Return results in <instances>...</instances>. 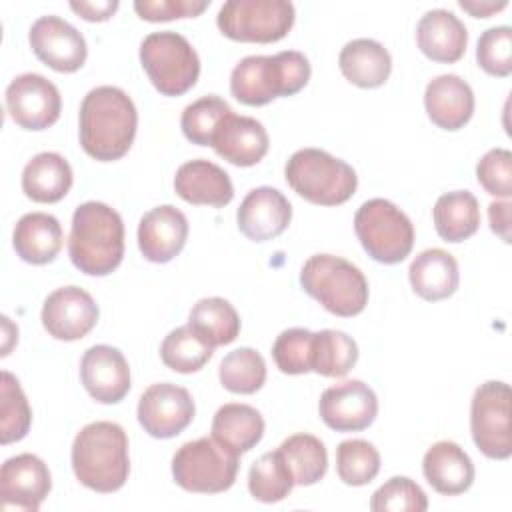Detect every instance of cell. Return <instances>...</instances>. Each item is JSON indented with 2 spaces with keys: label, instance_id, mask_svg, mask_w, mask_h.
Returning a JSON list of instances; mask_svg holds the SVG:
<instances>
[{
  "label": "cell",
  "instance_id": "obj_38",
  "mask_svg": "<svg viewBox=\"0 0 512 512\" xmlns=\"http://www.w3.org/2000/svg\"><path fill=\"white\" fill-rule=\"evenodd\" d=\"M336 472L348 486H364L380 472V454L368 440H344L336 448Z\"/></svg>",
  "mask_w": 512,
  "mask_h": 512
},
{
  "label": "cell",
  "instance_id": "obj_32",
  "mask_svg": "<svg viewBox=\"0 0 512 512\" xmlns=\"http://www.w3.org/2000/svg\"><path fill=\"white\" fill-rule=\"evenodd\" d=\"M188 324L210 344L224 346L238 338L240 316L234 306L218 296L198 300L188 316Z\"/></svg>",
  "mask_w": 512,
  "mask_h": 512
},
{
  "label": "cell",
  "instance_id": "obj_30",
  "mask_svg": "<svg viewBox=\"0 0 512 512\" xmlns=\"http://www.w3.org/2000/svg\"><path fill=\"white\" fill-rule=\"evenodd\" d=\"M436 232L446 242H462L480 226V206L472 192L454 190L442 194L432 210Z\"/></svg>",
  "mask_w": 512,
  "mask_h": 512
},
{
  "label": "cell",
  "instance_id": "obj_28",
  "mask_svg": "<svg viewBox=\"0 0 512 512\" xmlns=\"http://www.w3.org/2000/svg\"><path fill=\"white\" fill-rule=\"evenodd\" d=\"M338 66L344 78L354 86L378 88L390 76L392 58L380 42L372 38H356L340 50Z\"/></svg>",
  "mask_w": 512,
  "mask_h": 512
},
{
  "label": "cell",
  "instance_id": "obj_41",
  "mask_svg": "<svg viewBox=\"0 0 512 512\" xmlns=\"http://www.w3.org/2000/svg\"><path fill=\"white\" fill-rule=\"evenodd\" d=\"M314 332L306 328H288L278 334L272 346V358L284 374H306L312 370Z\"/></svg>",
  "mask_w": 512,
  "mask_h": 512
},
{
  "label": "cell",
  "instance_id": "obj_43",
  "mask_svg": "<svg viewBox=\"0 0 512 512\" xmlns=\"http://www.w3.org/2000/svg\"><path fill=\"white\" fill-rule=\"evenodd\" d=\"M478 66L490 76L506 78L512 72V28L494 26L480 34L476 46Z\"/></svg>",
  "mask_w": 512,
  "mask_h": 512
},
{
  "label": "cell",
  "instance_id": "obj_21",
  "mask_svg": "<svg viewBox=\"0 0 512 512\" xmlns=\"http://www.w3.org/2000/svg\"><path fill=\"white\" fill-rule=\"evenodd\" d=\"M268 144V132L256 118L232 112L220 122L212 138V148L220 158L244 168L258 164L266 156Z\"/></svg>",
  "mask_w": 512,
  "mask_h": 512
},
{
  "label": "cell",
  "instance_id": "obj_5",
  "mask_svg": "<svg viewBox=\"0 0 512 512\" xmlns=\"http://www.w3.org/2000/svg\"><path fill=\"white\" fill-rule=\"evenodd\" d=\"M300 284L334 316H356L368 304V282L362 270L334 254L310 256L300 270Z\"/></svg>",
  "mask_w": 512,
  "mask_h": 512
},
{
  "label": "cell",
  "instance_id": "obj_12",
  "mask_svg": "<svg viewBox=\"0 0 512 512\" xmlns=\"http://www.w3.org/2000/svg\"><path fill=\"white\" fill-rule=\"evenodd\" d=\"M6 110L20 128L44 130L60 118L62 98L48 78L26 72L8 84Z\"/></svg>",
  "mask_w": 512,
  "mask_h": 512
},
{
  "label": "cell",
  "instance_id": "obj_23",
  "mask_svg": "<svg viewBox=\"0 0 512 512\" xmlns=\"http://www.w3.org/2000/svg\"><path fill=\"white\" fill-rule=\"evenodd\" d=\"M416 42L422 54L430 60L452 64L464 56L468 32L464 22L454 12L434 8L418 20Z\"/></svg>",
  "mask_w": 512,
  "mask_h": 512
},
{
  "label": "cell",
  "instance_id": "obj_44",
  "mask_svg": "<svg viewBox=\"0 0 512 512\" xmlns=\"http://www.w3.org/2000/svg\"><path fill=\"white\" fill-rule=\"evenodd\" d=\"M478 184L492 196L508 198L512 194V154L506 148L488 150L476 164Z\"/></svg>",
  "mask_w": 512,
  "mask_h": 512
},
{
  "label": "cell",
  "instance_id": "obj_20",
  "mask_svg": "<svg viewBox=\"0 0 512 512\" xmlns=\"http://www.w3.org/2000/svg\"><path fill=\"white\" fill-rule=\"evenodd\" d=\"M188 238L186 216L170 206L162 204L152 208L140 218L138 224V248L150 262H170L184 248Z\"/></svg>",
  "mask_w": 512,
  "mask_h": 512
},
{
  "label": "cell",
  "instance_id": "obj_7",
  "mask_svg": "<svg viewBox=\"0 0 512 512\" xmlns=\"http://www.w3.org/2000/svg\"><path fill=\"white\" fill-rule=\"evenodd\" d=\"M240 454L214 436L182 444L172 458V476L180 488L196 494L228 490L238 474Z\"/></svg>",
  "mask_w": 512,
  "mask_h": 512
},
{
  "label": "cell",
  "instance_id": "obj_4",
  "mask_svg": "<svg viewBox=\"0 0 512 512\" xmlns=\"http://www.w3.org/2000/svg\"><path fill=\"white\" fill-rule=\"evenodd\" d=\"M310 80V62L298 50L274 56H246L230 74L232 96L246 106H264L278 96L300 92Z\"/></svg>",
  "mask_w": 512,
  "mask_h": 512
},
{
  "label": "cell",
  "instance_id": "obj_2",
  "mask_svg": "<svg viewBox=\"0 0 512 512\" xmlns=\"http://www.w3.org/2000/svg\"><path fill=\"white\" fill-rule=\"evenodd\" d=\"M72 264L88 276L114 272L124 256V224L120 214L104 202H84L72 214L68 236Z\"/></svg>",
  "mask_w": 512,
  "mask_h": 512
},
{
  "label": "cell",
  "instance_id": "obj_11",
  "mask_svg": "<svg viewBox=\"0 0 512 512\" xmlns=\"http://www.w3.org/2000/svg\"><path fill=\"white\" fill-rule=\"evenodd\" d=\"M470 432L484 456L492 460L510 458V386L506 382L488 380L476 388L470 404Z\"/></svg>",
  "mask_w": 512,
  "mask_h": 512
},
{
  "label": "cell",
  "instance_id": "obj_3",
  "mask_svg": "<svg viewBox=\"0 0 512 512\" xmlns=\"http://www.w3.org/2000/svg\"><path fill=\"white\" fill-rule=\"evenodd\" d=\"M72 470L94 492L120 490L130 474L128 438L116 422H90L72 442Z\"/></svg>",
  "mask_w": 512,
  "mask_h": 512
},
{
  "label": "cell",
  "instance_id": "obj_9",
  "mask_svg": "<svg viewBox=\"0 0 512 512\" xmlns=\"http://www.w3.org/2000/svg\"><path fill=\"white\" fill-rule=\"evenodd\" d=\"M354 230L370 258L382 264L402 262L414 246L410 218L390 200H366L354 214Z\"/></svg>",
  "mask_w": 512,
  "mask_h": 512
},
{
  "label": "cell",
  "instance_id": "obj_31",
  "mask_svg": "<svg viewBox=\"0 0 512 512\" xmlns=\"http://www.w3.org/2000/svg\"><path fill=\"white\" fill-rule=\"evenodd\" d=\"M212 436L234 448L238 454L248 452L264 436V418L248 404H224L212 418Z\"/></svg>",
  "mask_w": 512,
  "mask_h": 512
},
{
  "label": "cell",
  "instance_id": "obj_27",
  "mask_svg": "<svg viewBox=\"0 0 512 512\" xmlns=\"http://www.w3.org/2000/svg\"><path fill=\"white\" fill-rule=\"evenodd\" d=\"M62 226L46 212L24 214L12 234V244L16 254L28 264H48L62 248Z\"/></svg>",
  "mask_w": 512,
  "mask_h": 512
},
{
  "label": "cell",
  "instance_id": "obj_14",
  "mask_svg": "<svg viewBox=\"0 0 512 512\" xmlns=\"http://www.w3.org/2000/svg\"><path fill=\"white\" fill-rule=\"evenodd\" d=\"M322 422L336 432H360L378 414V398L362 380H346L326 388L318 402Z\"/></svg>",
  "mask_w": 512,
  "mask_h": 512
},
{
  "label": "cell",
  "instance_id": "obj_33",
  "mask_svg": "<svg viewBox=\"0 0 512 512\" xmlns=\"http://www.w3.org/2000/svg\"><path fill=\"white\" fill-rule=\"evenodd\" d=\"M278 452L288 464L294 484L310 486L324 478L328 468V452L320 438L306 432L292 434L280 444Z\"/></svg>",
  "mask_w": 512,
  "mask_h": 512
},
{
  "label": "cell",
  "instance_id": "obj_34",
  "mask_svg": "<svg viewBox=\"0 0 512 512\" xmlns=\"http://www.w3.org/2000/svg\"><path fill=\"white\" fill-rule=\"evenodd\" d=\"M214 354L210 346L190 324L174 328L160 346L162 362L180 374L198 372Z\"/></svg>",
  "mask_w": 512,
  "mask_h": 512
},
{
  "label": "cell",
  "instance_id": "obj_19",
  "mask_svg": "<svg viewBox=\"0 0 512 512\" xmlns=\"http://www.w3.org/2000/svg\"><path fill=\"white\" fill-rule=\"evenodd\" d=\"M290 218L292 206L288 198L272 186L250 190L236 212L240 232L254 242H266L280 236L288 228Z\"/></svg>",
  "mask_w": 512,
  "mask_h": 512
},
{
  "label": "cell",
  "instance_id": "obj_25",
  "mask_svg": "<svg viewBox=\"0 0 512 512\" xmlns=\"http://www.w3.org/2000/svg\"><path fill=\"white\" fill-rule=\"evenodd\" d=\"M422 472L428 484L444 496H458L474 482V464L470 456L450 440H440L426 450Z\"/></svg>",
  "mask_w": 512,
  "mask_h": 512
},
{
  "label": "cell",
  "instance_id": "obj_22",
  "mask_svg": "<svg viewBox=\"0 0 512 512\" xmlns=\"http://www.w3.org/2000/svg\"><path fill=\"white\" fill-rule=\"evenodd\" d=\"M424 106L438 128L460 130L474 114V92L460 76L440 74L428 82Z\"/></svg>",
  "mask_w": 512,
  "mask_h": 512
},
{
  "label": "cell",
  "instance_id": "obj_6",
  "mask_svg": "<svg viewBox=\"0 0 512 512\" xmlns=\"http://www.w3.org/2000/svg\"><path fill=\"white\" fill-rule=\"evenodd\" d=\"M284 176L298 196L318 206L344 204L358 186L354 168L320 148L296 150L286 162Z\"/></svg>",
  "mask_w": 512,
  "mask_h": 512
},
{
  "label": "cell",
  "instance_id": "obj_40",
  "mask_svg": "<svg viewBox=\"0 0 512 512\" xmlns=\"http://www.w3.org/2000/svg\"><path fill=\"white\" fill-rule=\"evenodd\" d=\"M230 106L220 96H202L182 112L180 126L184 136L198 146H212L220 122L230 114Z\"/></svg>",
  "mask_w": 512,
  "mask_h": 512
},
{
  "label": "cell",
  "instance_id": "obj_13",
  "mask_svg": "<svg viewBox=\"0 0 512 512\" xmlns=\"http://www.w3.org/2000/svg\"><path fill=\"white\" fill-rule=\"evenodd\" d=\"M194 418V400L182 386L158 382L144 390L138 402V422L154 438L180 434Z\"/></svg>",
  "mask_w": 512,
  "mask_h": 512
},
{
  "label": "cell",
  "instance_id": "obj_35",
  "mask_svg": "<svg viewBox=\"0 0 512 512\" xmlns=\"http://www.w3.org/2000/svg\"><path fill=\"white\" fill-rule=\"evenodd\" d=\"M358 360L356 342L340 330L314 332L312 346V370L320 376L340 378L352 370Z\"/></svg>",
  "mask_w": 512,
  "mask_h": 512
},
{
  "label": "cell",
  "instance_id": "obj_26",
  "mask_svg": "<svg viewBox=\"0 0 512 512\" xmlns=\"http://www.w3.org/2000/svg\"><path fill=\"white\" fill-rule=\"evenodd\" d=\"M408 278L412 290L420 298L428 302L444 300L452 296L458 288V262L450 252L442 248H428L412 260L408 268Z\"/></svg>",
  "mask_w": 512,
  "mask_h": 512
},
{
  "label": "cell",
  "instance_id": "obj_48",
  "mask_svg": "<svg viewBox=\"0 0 512 512\" xmlns=\"http://www.w3.org/2000/svg\"><path fill=\"white\" fill-rule=\"evenodd\" d=\"M458 4H460L462 10L470 12L474 18H488L490 14L500 12L508 6L506 0H500V2H494V0H460Z\"/></svg>",
  "mask_w": 512,
  "mask_h": 512
},
{
  "label": "cell",
  "instance_id": "obj_8",
  "mask_svg": "<svg viewBox=\"0 0 512 512\" xmlns=\"http://www.w3.org/2000/svg\"><path fill=\"white\" fill-rule=\"evenodd\" d=\"M140 62L154 88L164 96L188 92L200 74V58L178 32L148 34L140 44Z\"/></svg>",
  "mask_w": 512,
  "mask_h": 512
},
{
  "label": "cell",
  "instance_id": "obj_10",
  "mask_svg": "<svg viewBox=\"0 0 512 512\" xmlns=\"http://www.w3.org/2000/svg\"><path fill=\"white\" fill-rule=\"evenodd\" d=\"M294 4L288 0H228L216 24L220 32L238 42H278L294 24Z\"/></svg>",
  "mask_w": 512,
  "mask_h": 512
},
{
  "label": "cell",
  "instance_id": "obj_16",
  "mask_svg": "<svg viewBox=\"0 0 512 512\" xmlns=\"http://www.w3.org/2000/svg\"><path fill=\"white\" fill-rule=\"evenodd\" d=\"M52 488L48 466L34 454L8 458L0 470V508L36 512Z\"/></svg>",
  "mask_w": 512,
  "mask_h": 512
},
{
  "label": "cell",
  "instance_id": "obj_1",
  "mask_svg": "<svg viewBox=\"0 0 512 512\" xmlns=\"http://www.w3.org/2000/svg\"><path fill=\"white\" fill-rule=\"evenodd\" d=\"M136 124L132 98L116 86H96L80 104V144L98 162L122 158L134 142Z\"/></svg>",
  "mask_w": 512,
  "mask_h": 512
},
{
  "label": "cell",
  "instance_id": "obj_17",
  "mask_svg": "<svg viewBox=\"0 0 512 512\" xmlns=\"http://www.w3.org/2000/svg\"><path fill=\"white\" fill-rule=\"evenodd\" d=\"M96 322L98 304L78 286L58 288L44 300L42 324L56 340H80L96 326Z\"/></svg>",
  "mask_w": 512,
  "mask_h": 512
},
{
  "label": "cell",
  "instance_id": "obj_29",
  "mask_svg": "<svg viewBox=\"0 0 512 512\" xmlns=\"http://www.w3.org/2000/svg\"><path fill=\"white\" fill-rule=\"evenodd\" d=\"M72 186V168L56 152H40L26 162L22 170L24 194L40 204L62 200Z\"/></svg>",
  "mask_w": 512,
  "mask_h": 512
},
{
  "label": "cell",
  "instance_id": "obj_47",
  "mask_svg": "<svg viewBox=\"0 0 512 512\" xmlns=\"http://www.w3.org/2000/svg\"><path fill=\"white\" fill-rule=\"evenodd\" d=\"M510 202H490L488 206V218H490V228L496 232L504 242H510Z\"/></svg>",
  "mask_w": 512,
  "mask_h": 512
},
{
  "label": "cell",
  "instance_id": "obj_39",
  "mask_svg": "<svg viewBox=\"0 0 512 512\" xmlns=\"http://www.w3.org/2000/svg\"><path fill=\"white\" fill-rule=\"evenodd\" d=\"M0 442L10 444L22 440L32 422V410L20 388V382L10 374L2 372L0 384Z\"/></svg>",
  "mask_w": 512,
  "mask_h": 512
},
{
  "label": "cell",
  "instance_id": "obj_24",
  "mask_svg": "<svg viewBox=\"0 0 512 512\" xmlns=\"http://www.w3.org/2000/svg\"><path fill=\"white\" fill-rule=\"evenodd\" d=\"M176 194L196 206H226L234 198L230 176L210 160L184 162L174 176Z\"/></svg>",
  "mask_w": 512,
  "mask_h": 512
},
{
  "label": "cell",
  "instance_id": "obj_15",
  "mask_svg": "<svg viewBox=\"0 0 512 512\" xmlns=\"http://www.w3.org/2000/svg\"><path fill=\"white\" fill-rule=\"evenodd\" d=\"M28 40L36 58L56 72H76L86 62L84 36L60 16H40L30 26Z\"/></svg>",
  "mask_w": 512,
  "mask_h": 512
},
{
  "label": "cell",
  "instance_id": "obj_18",
  "mask_svg": "<svg viewBox=\"0 0 512 512\" xmlns=\"http://www.w3.org/2000/svg\"><path fill=\"white\" fill-rule=\"evenodd\" d=\"M80 380L100 404H116L130 390V366L118 348L96 344L80 360Z\"/></svg>",
  "mask_w": 512,
  "mask_h": 512
},
{
  "label": "cell",
  "instance_id": "obj_42",
  "mask_svg": "<svg viewBox=\"0 0 512 512\" xmlns=\"http://www.w3.org/2000/svg\"><path fill=\"white\" fill-rule=\"evenodd\" d=\"M426 508L424 490L406 476L390 478L370 498V510L374 512H424Z\"/></svg>",
  "mask_w": 512,
  "mask_h": 512
},
{
  "label": "cell",
  "instance_id": "obj_37",
  "mask_svg": "<svg viewBox=\"0 0 512 512\" xmlns=\"http://www.w3.org/2000/svg\"><path fill=\"white\" fill-rule=\"evenodd\" d=\"M220 384L234 394H254L264 386L266 362L254 348L242 346L228 352L220 362Z\"/></svg>",
  "mask_w": 512,
  "mask_h": 512
},
{
  "label": "cell",
  "instance_id": "obj_45",
  "mask_svg": "<svg viewBox=\"0 0 512 512\" xmlns=\"http://www.w3.org/2000/svg\"><path fill=\"white\" fill-rule=\"evenodd\" d=\"M210 6L208 0H136L134 10L142 20L166 22L174 18H192Z\"/></svg>",
  "mask_w": 512,
  "mask_h": 512
},
{
  "label": "cell",
  "instance_id": "obj_36",
  "mask_svg": "<svg viewBox=\"0 0 512 512\" xmlns=\"http://www.w3.org/2000/svg\"><path fill=\"white\" fill-rule=\"evenodd\" d=\"M294 488V478L278 450L262 454L248 472V490L254 500L272 504L284 500Z\"/></svg>",
  "mask_w": 512,
  "mask_h": 512
},
{
  "label": "cell",
  "instance_id": "obj_46",
  "mask_svg": "<svg viewBox=\"0 0 512 512\" xmlns=\"http://www.w3.org/2000/svg\"><path fill=\"white\" fill-rule=\"evenodd\" d=\"M70 8L82 16L88 22H102L108 20L116 10L118 2L116 0H104V2H70Z\"/></svg>",
  "mask_w": 512,
  "mask_h": 512
}]
</instances>
